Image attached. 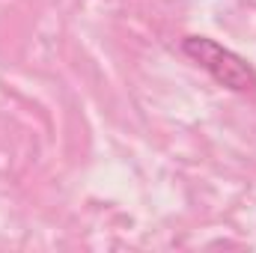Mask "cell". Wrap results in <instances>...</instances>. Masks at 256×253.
Listing matches in <instances>:
<instances>
[{
    "label": "cell",
    "mask_w": 256,
    "mask_h": 253,
    "mask_svg": "<svg viewBox=\"0 0 256 253\" xmlns=\"http://www.w3.org/2000/svg\"><path fill=\"white\" fill-rule=\"evenodd\" d=\"M182 51L202 72H208L220 86H226L232 92H256V68L236 51L224 48L220 42H214L208 36H185Z\"/></svg>",
    "instance_id": "1"
}]
</instances>
